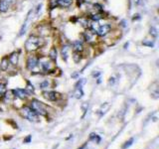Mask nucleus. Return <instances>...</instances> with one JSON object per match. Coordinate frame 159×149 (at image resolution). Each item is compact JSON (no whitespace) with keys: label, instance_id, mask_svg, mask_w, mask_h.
I'll return each mask as SVG.
<instances>
[{"label":"nucleus","instance_id":"nucleus-1","mask_svg":"<svg viewBox=\"0 0 159 149\" xmlns=\"http://www.w3.org/2000/svg\"><path fill=\"white\" fill-rule=\"evenodd\" d=\"M44 45V40L42 39L39 36L32 35L28 38V40L25 43V49L28 52H35L38 49L41 48Z\"/></svg>","mask_w":159,"mask_h":149},{"label":"nucleus","instance_id":"nucleus-2","mask_svg":"<svg viewBox=\"0 0 159 149\" xmlns=\"http://www.w3.org/2000/svg\"><path fill=\"white\" fill-rule=\"evenodd\" d=\"M38 63H39L41 70H42L43 72H45V73H50V72L54 71V69H55L53 61L50 60V59H48V58H46V57L38 58Z\"/></svg>","mask_w":159,"mask_h":149},{"label":"nucleus","instance_id":"nucleus-3","mask_svg":"<svg viewBox=\"0 0 159 149\" xmlns=\"http://www.w3.org/2000/svg\"><path fill=\"white\" fill-rule=\"evenodd\" d=\"M21 114L23 117L27 118L29 121L32 122H37L39 121V118H38V114L33 110L30 106H23L21 109Z\"/></svg>","mask_w":159,"mask_h":149},{"label":"nucleus","instance_id":"nucleus-4","mask_svg":"<svg viewBox=\"0 0 159 149\" xmlns=\"http://www.w3.org/2000/svg\"><path fill=\"white\" fill-rule=\"evenodd\" d=\"M30 107L34 110V111L38 115H43V116H46L48 114L47 109H46V106L43 102H41L37 99H33L31 101V105Z\"/></svg>","mask_w":159,"mask_h":149},{"label":"nucleus","instance_id":"nucleus-5","mask_svg":"<svg viewBox=\"0 0 159 149\" xmlns=\"http://www.w3.org/2000/svg\"><path fill=\"white\" fill-rule=\"evenodd\" d=\"M39 67V63H38V58L36 56L32 55V56H29L27 60V69L29 71H32L34 72L36 69Z\"/></svg>","mask_w":159,"mask_h":149},{"label":"nucleus","instance_id":"nucleus-6","mask_svg":"<svg viewBox=\"0 0 159 149\" xmlns=\"http://www.w3.org/2000/svg\"><path fill=\"white\" fill-rule=\"evenodd\" d=\"M111 24H104V25H99V27L97 28L96 34H97L99 37H104L111 32Z\"/></svg>","mask_w":159,"mask_h":149},{"label":"nucleus","instance_id":"nucleus-7","mask_svg":"<svg viewBox=\"0 0 159 149\" xmlns=\"http://www.w3.org/2000/svg\"><path fill=\"white\" fill-rule=\"evenodd\" d=\"M43 96L51 101H56L59 99H61V94L57 92H43Z\"/></svg>","mask_w":159,"mask_h":149},{"label":"nucleus","instance_id":"nucleus-8","mask_svg":"<svg viewBox=\"0 0 159 149\" xmlns=\"http://www.w3.org/2000/svg\"><path fill=\"white\" fill-rule=\"evenodd\" d=\"M33 13H34L33 11H30V13L28 14V16H27V18H26V20H25V22H24V25H23L22 28H21V30H20V33H19V35H20V36L26 33V30L28 29V27H29V25H30L29 23H31V22H32Z\"/></svg>","mask_w":159,"mask_h":149},{"label":"nucleus","instance_id":"nucleus-9","mask_svg":"<svg viewBox=\"0 0 159 149\" xmlns=\"http://www.w3.org/2000/svg\"><path fill=\"white\" fill-rule=\"evenodd\" d=\"M12 92H13L14 96L20 99H25L29 96V94L27 92L26 89H15Z\"/></svg>","mask_w":159,"mask_h":149},{"label":"nucleus","instance_id":"nucleus-10","mask_svg":"<svg viewBox=\"0 0 159 149\" xmlns=\"http://www.w3.org/2000/svg\"><path fill=\"white\" fill-rule=\"evenodd\" d=\"M73 50H74V52L82 53L84 51L83 43H82L80 40H77V41H75V42H73Z\"/></svg>","mask_w":159,"mask_h":149},{"label":"nucleus","instance_id":"nucleus-11","mask_svg":"<svg viewBox=\"0 0 159 149\" xmlns=\"http://www.w3.org/2000/svg\"><path fill=\"white\" fill-rule=\"evenodd\" d=\"M8 61L12 66H17L18 62H19V55H18V53H16V52L12 53L11 55L9 56Z\"/></svg>","mask_w":159,"mask_h":149},{"label":"nucleus","instance_id":"nucleus-12","mask_svg":"<svg viewBox=\"0 0 159 149\" xmlns=\"http://www.w3.org/2000/svg\"><path fill=\"white\" fill-rule=\"evenodd\" d=\"M69 52H70V47L68 45H64L62 47V51H61V55L64 61H68L69 58Z\"/></svg>","mask_w":159,"mask_h":149},{"label":"nucleus","instance_id":"nucleus-13","mask_svg":"<svg viewBox=\"0 0 159 149\" xmlns=\"http://www.w3.org/2000/svg\"><path fill=\"white\" fill-rule=\"evenodd\" d=\"M72 3H73V0H57L58 7H63V8L70 7Z\"/></svg>","mask_w":159,"mask_h":149},{"label":"nucleus","instance_id":"nucleus-14","mask_svg":"<svg viewBox=\"0 0 159 149\" xmlns=\"http://www.w3.org/2000/svg\"><path fill=\"white\" fill-rule=\"evenodd\" d=\"M10 4L8 2H6L5 0H0V12L4 13V12H7L10 8Z\"/></svg>","mask_w":159,"mask_h":149},{"label":"nucleus","instance_id":"nucleus-15","mask_svg":"<svg viewBox=\"0 0 159 149\" xmlns=\"http://www.w3.org/2000/svg\"><path fill=\"white\" fill-rule=\"evenodd\" d=\"M94 33L92 32L91 30L87 31V32L84 33V39H86L87 42L92 43L94 41Z\"/></svg>","mask_w":159,"mask_h":149},{"label":"nucleus","instance_id":"nucleus-16","mask_svg":"<svg viewBox=\"0 0 159 149\" xmlns=\"http://www.w3.org/2000/svg\"><path fill=\"white\" fill-rule=\"evenodd\" d=\"M0 67H1V70H2V71H7V70H8V67H9L8 58L5 57V58L2 59L1 64H0Z\"/></svg>","mask_w":159,"mask_h":149},{"label":"nucleus","instance_id":"nucleus-17","mask_svg":"<svg viewBox=\"0 0 159 149\" xmlns=\"http://www.w3.org/2000/svg\"><path fill=\"white\" fill-rule=\"evenodd\" d=\"M109 107H111V104H109V102H106V104H104L101 106V109H99V115H102V114H104L107 111V110L109 109Z\"/></svg>","mask_w":159,"mask_h":149},{"label":"nucleus","instance_id":"nucleus-18","mask_svg":"<svg viewBox=\"0 0 159 149\" xmlns=\"http://www.w3.org/2000/svg\"><path fill=\"white\" fill-rule=\"evenodd\" d=\"M49 59L52 60L53 62L57 60V49L55 47H53L50 50V52H49Z\"/></svg>","mask_w":159,"mask_h":149},{"label":"nucleus","instance_id":"nucleus-19","mask_svg":"<svg viewBox=\"0 0 159 149\" xmlns=\"http://www.w3.org/2000/svg\"><path fill=\"white\" fill-rule=\"evenodd\" d=\"M84 96V92H83V89H75V92H74V96L76 97V99H82Z\"/></svg>","mask_w":159,"mask_h":149},{"label":"nucleus","instance_id":"nucleus-20","mask_svg":"<svg viewBox=\"0 0 159 149\" xmlns=\"http://www.w3.org/2000/svg\"><path fill=\"white\" fill-rule=\"evenodd\" d=\"M73 60L75 63H80L82 60V55L81 53H78V52H74L73 54Z\"/></svg>","mask_w":159,"mask_h":149},{"label":"nucleus","instance_id":"nucleus-21","mask_svg":"<svg viewBox=\"0 0 159 149\" xmlns=\"http://www.w3.org/2000/svg\"><path fill=\"white\" fill-rule=\"evenodd\" d=\"M89 140H94V142L99 143L101 142V137L99 135H97L96 133H91L89 134Z\"/></svg>","mask_w":159,"mask_h":149},{"label":"nucleus","instance_id":"nucleus-22","mask_svg":"<svg viewBox=\"0 0 159 149\" xmlns=\"http://www.w3.org/2000/svg\"><path fill=\"white\" fill-rule=\"evenodd\" d=\"M25 89H26L28 94H32V92H34V89H34V86H33V84L30 83L29 81H28V82H27V88Z\"/></svg>","mask_w":159,"mask_h":149},{"label":"nucleus","instance_id":"nucleus-23","mask_svg":"<svg viewBox=\"0 0 159 149\" xmlns=\"http://www.w3.org/2000/svg\"><path fill=\"white\" fill-rule=\"evenodd\" d=\"M102 18V14H101V13H94L91 16V19L96 22H97L99 20H101Z\"/></svg>","mask_w":159,"mask_h":149},{"label":"nucleus","instance_id":"nucleus-24","mask_svg":"<svg viewBox=\"0 0 159 149\" xmlns=\"http://www.w3.org/2000/svg\"><path fill=\"white\" fill-rule=\"evenodd\" d=\"M133 141H134V139H133V138H130L129 140L126 141V142H125L124 144V146H122V149H127V148H129L130 146L132 145Z\"/></svg>","mask_w":159,"mask_h":149},{"label":"nucleus","instance_id":"nucleus-25","mask_svg":"<svg viewBox=\"0 0 159 149\" xmlns=\"http://www.w3.org/2000/svg\"><path fill=\"white\" fill-rule=\"evenodd\" d=\"M49 86H50V82H49L48 79H45L44 82H42V83L39 84L40 89H47L49 88Z\"/></svg>","mask_w":159,"mask_h":149},{"label":"nucleus","instance_id":"nucleus-26","mask_svg":"<svg viewBox=\"0 0 159 149\" xmlns=\"http://www.w3.org/2000/svg\"><path fill=\"white\" fill-rule=\"evenodd\" d=\"M86 84V79H81L78 81V83L76 84V89H82V87Z\"/></svg>","mask_w":159,"mask_h":149},{"label":"nucleus","instance_id":"nucleus-27","mask_svg":"<svg viewBox=\"0 0 159 149\" xmlns=\"http://www.w3.org/2000/svg\"><path fill=\"white\" fill-rule=\"evenodd\" d=\"M7 92V89H6V86L4 84L0 83V96H4V94Z\"/></svg>","mask_w":159,"mask_h":149},{"label":"nucleus","instance_id":"nucleus-28","mask_svg":"<svg viewBox=\"0 0 159 149\" xmlns=\"http://www.w3.org/2000/svg\"><path fill=\"white\" fill-rule=\"evenodd\" d=\"M149 34L151 35V36H153L154 38H156L157 37V29H156L155 27H151L150 29H149Z\"/></svg>","mask_w":159,"mask_h":149},{"label":"nucleus","instance_id":"nucleus-29","mask_svg":"<svg viewBox=\"0 0 159 149\" xmlns=\"http://www.w3.org/2000/svg\"><path fill=\"white\" fill-rule=\"evenodd\" d=\"M142 44L144 46H147V47H153V46H154V42H153V41L145 40V41H143V42H142Z\"/></svg>","mask_w":159,"mask_h":149},{"label":"nucleus","instance_id":"nucleus-30","mask_svg":"<svg viewBox=\"0 0 159 149\" xmlns=\"http://www.w3.org/2000/svg\"><path fill=\"white\" fill-rule=\"evenodd\" d=\"M134 2L138 6H143L146 3V0H134Z\"/></svg>","mask_w":159,"mask_h":149},{"label":"nucleus","instance_id":"nucleus-31","mask_svg":"<svg viewBox=\"0 0 159 149\" xmlns=\"http://www.w3.org/2000/svg\"><path fill=\"white\" fill-rule=\"evenodd\" d=\"M115 82H116V79H115L114 77H111V78H109V84H111V86H112V84H114Z\"/></svg>","mask_w":159,"mask_h":149},{"label":"nucleus","instance_id":"nucleus-32","mask_svg":"<svg viewBox=\"0 0 159 149\" xmlns=\"http://www.w3.org/2000/svg\"><path fill=\"white\" fill-rule=\"evenodd\" d=\"M88 107H89V104H87V102H84L83 105H82V109L84 110V112H86L87 110H88Z\"/></svg>","mask_w":159,"mask_h":149},{"label":"nucleus","instance_id":"nucleus-33","mask_svg":"<svg viewBox=\"0 0 159 149\" xmlns=\"http://www.w3.org/2000/svg\"><path fill=\"white\" fill-rule=\"evenodd\" d=\"M30 141H31V135H28L27 137L24 139V142H25V143H29Z\"/></svg>","mask_w":159,"mask_h":149},{"label":"nucleus","instance_id":"nucleus-34","mask_svg":"<svg viewBox=\"0 0 159 149\" xmlns=\"http://www.w3.org/2000/svg\"><path fill=\"white\" fill-rule=\"evenodd\" d=\"M6 2H8V3L10 4V6H11L12 4H14L15 2H16V0H5Z\"/></svg>","mask_w":159,"mask_h":149},{"label":"nucleus","instance_id":"nucleus-35","mask_svg":"<svg viewBox=\"0 0 159 149\" xmlns=\"http://www.w3.org/2000/svg\"><path fill=\"white\" fill-rule=\"evenodd\" d=\"M78 77H79V73H75V74H72V78L73 79H77Z\"/></svg>","mask_w":159,"mask_h":149},{"label":"nucleus","instance_id":"nucleus-36","mask_svg":"<svg viewBox=\"0 0 159 149\" xmlns=\"http://www.w3.org/2000/svg\"><path fill=\"white\" fill-rule=\"evenodd\" d=\"M99 74H101V73H99V72H97V73H93V77H99Z\"/></svg>","mask_w":159,"mask_h":149},{"label":"nucleus","instance_id":"nucleus-37","mask_svg":"<svg viewBox=\"0 0 159 149\" xmlns=\"http://www.w3.org/2000/svg\"></svg>","mask_w":159,"mask_h":149}]
</instances>
